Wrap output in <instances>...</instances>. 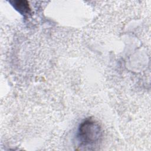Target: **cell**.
Here are the masks:
<instances>
[{
	"mask_svg": "<svg viewBox=\"0 0 151 151\" xmlns=\"http://www.w3.org/2000/svg\"><path fill=\"white\" fill-rule=\"evenodd\" d=\"M14 8L18 11L20 14L24 15H28L31 12V8L29 3L27 1L18 0L11 1Z\"/></svg>",
	"mask_w": 151,
	"mask_h": 151,
	"instance_id": "7a4b0ae2",
	"label": "cell"
},
{
	"mask_svg": "<svg viewBox=\"0 0 151 151\" xmlns=\"http://www.w3.org/2000/svg\"><path fill=\"white\" fill-rule=\"evenodd\" d=\"M102 130L98 123L91 119L83 122L79 126L77 138L84 146L96 144L102 137Z\"/></svg>",
	"mask_w": 151,
	"mask_h": 151,
	"instance_id": "6da1fadb",
	"label": "cell"
}]
</instances>
